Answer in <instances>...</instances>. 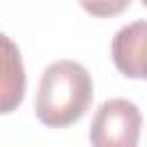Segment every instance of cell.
<instances>
[{
	"instance_id": "3",
	"label": "cell",
	"mask_w": 147,
	"mask_h": 147,
	"mask_svg": "<svg viewBox=\"0 0 147 147\" xmlns=\"http://www.w3.org/2000/svg\"><path fill=\"white\" fill-rule=\"evenodd\" d=\"M25 94V69L18 46L0 32V115L14 113Z\"/></svg>"
},
{
	"instance_id": "1",
	"label": "cell",
	"mask_w": 147,
	"mask_h": 147,
	"mask_svg": "<svg viewBox=\"0 0 147 147\" xmlns=\"http://www.w3.org/2000/svg\"><path fill=\"white\" fill-rule=\"evenodd\" d=\"M94 85L87 69L74 60H57L41 74L34 113L41 124L62 129L78 122L92 103Z\"/></svg>"
},
{
	"instance_id": "2",
	"label": "cell",
	"mask_w": 147,
	"mask_h": 147,
	"mask_svg": "<svg viewBox=\"0 0 147 147\" xmlns=\"http://www.w3.org/2000/svg\"><path fill=\"white\" fill-rule=\"evenodd\" d=\"M142 129L140 108L129 99H108L99 106L92 126V147H138Z\"/></svg>"
},
{
	"instance_id": "5",
	"label": "cell",
	"mask_w": 147,
	"mask_h": 147,
	"mask_svg": "<svg viewBox=\"0 0 147 147\" xmlns=\"http://www.w3.org/2000/svg\"><path fill=\"white\" fill-rule=\"evenodd\" d=\"M78 2H80V7H83L87 14H92V16H96V18L117 16V14H122V11L131 5V0H78Z\"/></svg>"
},
{
	"instance_id": "4",
	"label": "cell",
	"mask_w": 147,
	"mask_h": 147,
	"mask_svg": "<svg viewBox=\"0 0 147 147\" xmlns=\"http://www.w3.org/2000/svg\"><path fill=\"white\" fill-rule=\"evenodd\" d=\"M113 62L129 78H145V21L124 25L113 37Z\"/></svg>"
}]
</instances>
